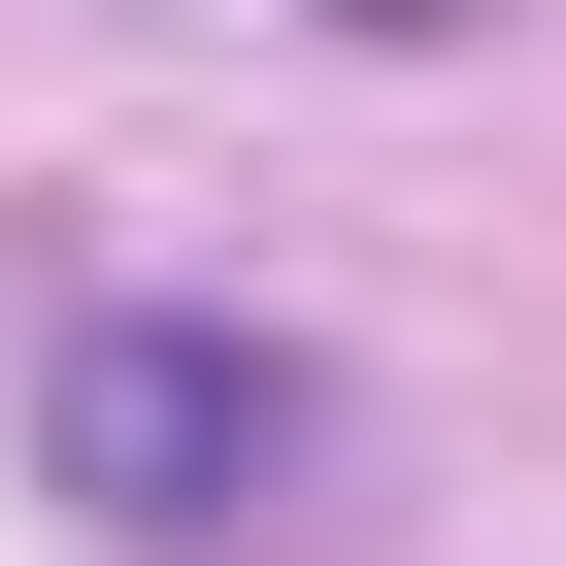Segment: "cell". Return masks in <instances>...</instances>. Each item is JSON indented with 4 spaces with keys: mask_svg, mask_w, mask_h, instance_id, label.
<instances>
[{
    "mask_svg": "<svg viewBox=\"0 0 566 566\" xmlns=\"http://www.w3.org/2000/svg\"><path fill=\"white\" fill-rule=\"evenodd\" d=\"M34 467H67L101 533H266V500L334 467V367L233 334V301H101V334L34 367Z\"/></svg>",
    "mask_w": 566,
    "mask_h": 566,
    "instance_id": "1",
    "label": "cell"
},
{
    "mask_svg": "<svg viewBox=\"0 0 566 566\" xmlns=\"http://www.w3.org/2000/svg\"><path fill=\"white\" fill-rule=\"evenodd\" d=\"M334 34H433V0H334Z\"/></svg>",
    "mask_w": 566,
    "mask_h": 566,
    "instance_id": "2",
    "label": "cell"
}]
</instances>
